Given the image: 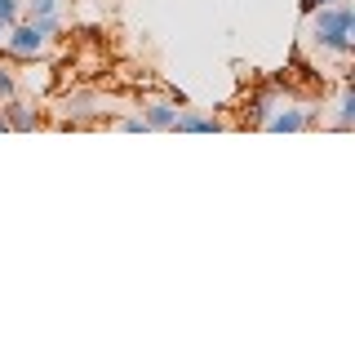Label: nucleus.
Instances as JSON below:
<instances>
[{
    "instance_id": "1",
    "label": "nucleus",
    "mask_w": 355,
    "mask_h": 355,
    "mask_svg": "<svg viewBox=\"0 0 355 355\" xmlns=\"http://www.w3.org/2000/svg\"><path fill=\"white\" fill-rule=\"evenodd\" d=\"M306 22H311L306 36L320 53H329V58H338V62L351 58V49H355V9L347 0H329V5L311 9Z\"/></svg>"
},
{
    "instance_id": "2",
    "label": "nucleus",
    "mask_w": 355,
    "mask_h": 355,
    "mask_svg": "<svg viewBox=\"0 0 355 355\" xmlns=\"http://www.w3.org/2000/svg\"><path fill=\"white\" fill-rule=\"evenodd\" d=\"M0 53H5L9 62H36V58L49 53V36H44L36 22L18 18V22H9L5 40H0Z\"/></svg>"
},
{
    "instance_id": "3",
    "label": "nucleus",
    "mask_w": 355,
    "mask_h": 355,
    "mask_svg": "<svg viewBox=\"0 0 355 355\" xmlns=\"http://www.w3.org/2000/svg\"><path fill=\"white\" fill-rule=\"evenodd\" d=\"M98 116H107V98L98 94V89H71V94L62 98V125L80 129Z\"/></svg>"
},
{
    "instance_id": "4",
    "label": "nucleus",
    "mask_w": 355,
    "mask_h": 355,
    "mask_svg": "<svg viewBox=\"0 0 355 355\" xmlns=\"http://www.w3.org/2000/svg\"><path fill=\"white\" fill-rule=\"evenodd\" d=\"M182 107H187V98H182V94H178V98H147L138 116L147 120V129H155V133H169V129H173V116H178Z\"/></svg>"
},
{
    "instance_id": "5",
    "label": "nucleus",
    "mask_w": 355,
    "mask_h": 355,
    "mask_svg": "<svg viewBox=\"0 0 355 355\" xmlns=\"http://www.w3.org/2000/svg\"><path fill=\"white\" fill-rule=\"evenodd\" d=\"M0 111H5V120H9V133L40 129V107L31 103V98H22V94H14L9 103H0Z\"/></svg>"
},
{
    "instance_id": "6",
    "label": "nucleus",
    "mask_w": 355,
    "mask_h": 355,
    "mask_svg": "<svg viewBox=\"0 0 355 355\" xmlns=\"http://www.w3.org/2000/svg\"><path fill=\"white\" fill-rule=\"evenodd\" d=\"M311 125H315V111H306V107H275L262 120V129H271V133H302Z\"/></svg>"
},
{
    "instance_id": "7",
    "label": "nucleus",
    "mask_w": 355,
    "mask_h": 355,
    "mask_svg": "<svg viewBox=\"0 0 355 355\" xmlns=\"http://www.w3.org/2000/svg\"><path fill=\"white\" fill-rule=\"evenodd\" d=\"M222 129V120H214V116H200V111H191V107H182L173 116V129L169 133H218Z\"/></svg>"
},
{
    "instance_id": "8",
    "label": "nucleus",
    "mask_w": 355,
    "mask_h": 355,
    "mask_svg": "<svg viewBox=\"0 0 355 355\" xmlns=\"http://www.w3.org/2000/svg\"><path fill=\"white\" fill-rule=\"evenodd\" d=\"M333 129H338V133H351V129H355V89H351V80H342V94H338V116H333Z\"/></svg>"
},
{
    "instance_id": "9",
    "label": "nucleus",
    "mask_w": 355,
    "mask_h": 355,
    "mask_svg": "<svg viewBox=\"0 0 355 355\" xmlns=\"http://www.w3.org/2000/svg\"><path fill=\"white\" fill-rule=\"evenodd\" d=\"M22 89V80H18V71H14V62L5 58V53H0V103H9V98H14Z\"/></svg>"
},
{
    "instance_id": "10",
    "label": "nucleus",
    "mask_w": 355,
    "mask_h": 355,
    "mask_svg": "<svg viewBox=\"0 0 355 355\" xmlns=\"http://www.w3.org/2000/svg\"><path fill=\"white\" fill-rule=\"evenodd\" d=\"M62 0H27V18H58Z\"/></svg>"
},
{
    "instance_id": "11",
    "label": "nucleus",
    "mask_w": 355,
    "mask_h": 355,
    "mask_svg": "<svg viewBox=\"0 0 355 355\" xmlns=\"http://www.w3.org/2000/svg\"><path fill=\"white\" fill-rule=\"evenodd\" d=\"M107 125H111V129H120V133H151L142 116H120V120H111V116H107Z\"/></svg>"
},
{
    "instance_id": "12",
    "label": "nucleus",
    "mask_w": 355,
    "mask_h": 355,
    "mask_svg": "<svg viewBox=\"0 0 355 355\" xmlns=\"http://www.w3.org/2000/svg\"><path fill=\"white\" fill-rule=\"evenodd\" d=\"M22 18V0H0V22H18Z\"/></svg>"
},
{
    "instance_id": "13",
    "label": "nucleus",
    "mask_w": 355,
    "mask_h": 355,
    "mask_svg": "<svg viewBox=\"0 0 355 355\" xmlns=\"http://www.w3.org/2000/svg\"><path fill=\"white\" fill-rule=\"evenodd\" d=\"M320 5H329V0H302V5H297V9H302V18H306L311 9H320Z\"/></svg>"
},
{
    "instance_id": "14",
    "label": "nucleus",
    "mask_w": 355,
    "mask_h": 355,
    "mask_svg": "<svg viewBox=\"0 0 355 355\" xmlns=\"http://www.w3.org/2000/svg\"><path fill=\"white\" fill-rule=\"evenodd\" d=\"M0 133H9V120H5V111H0Z\"/></svg>"
},
{
    "instance_id": "15",
    "label": "nucleus",
    "mask_w": 355,
    "mask_h": 355,
    "mask_svg": "<svg viewBox=\"0 0 355 355\" xmlns=\"http://www.w3.org/2000/svg\"><path fill=\"white\" fill-rule=\"evenodd\" d=\"M5 31H9V22H0V40H5Z\"/></svg>"
}]
</instances>
